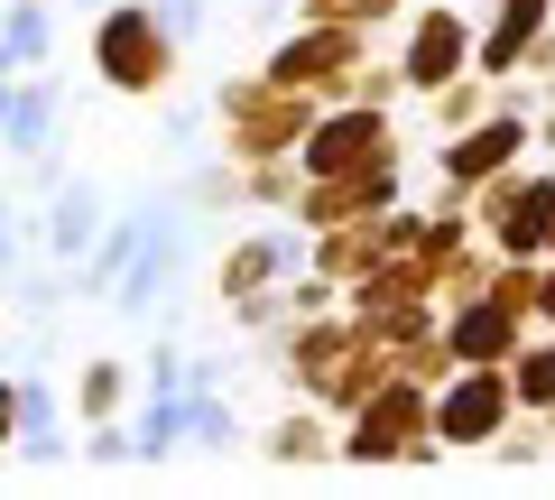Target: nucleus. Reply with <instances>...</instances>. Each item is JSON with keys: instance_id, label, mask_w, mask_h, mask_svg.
Listing matches in <instances>:
<instances>
[{"instance_id": "obj_3", "label": "nucleus", "mask_w": 555, "mask_h": 500, "mask_svg": "<svg viewBox=\"0 0 555 500\" xmlns=\"http://www.w3.org/2000/svg\"><path fill=\"white\" fill-rule=\"evenodd\" d=\"M83 232H93V195L75 185V195L56 204V251H83Z\"/></svg>"}, {"instance_id": "obj_7", "label": "nucleus", "mask_w": 555, "mask_h": 500, "mask_svg": "<svg viewBox=\"0 0 555 500\" xmlns=\"http://www.w3.org/2000/svg\"><path fill=\"white\" fill-rule=\"evenodd\" d=\"M10 47H20V56H47V20H38V10H20V20H10Z\"/></svg>"}, {"instance_id": "obj_9", "label": "nucleus", "mask_w": 555, "mask_h": 500, "mask_svg": "<svg viewBox=\"0 0 555 500\" xmlns=\"http://www.w3.org/2000/svg\"><path fill=\"white\" fill-rule=\"evenodd\" d=\"M546 306H555V287H546Z\"/></svg>"}, {"instance_id": "obj_4", "label": "nucleus", "mask_w": 555, "mask_h": 500, "mask_svg": "<svg viewBox=\"0 0 555 500\" xmlns=\"http://www.w3.org/2000/svg\"><path fill=\"white\" fill-rule=\"evenodd\" d=\"M371 140H379L371 120H343V130H324V149H315V158H324V167H334V158H361Z\"/></svg>"}, {"instance_id": "obj_6", "label": "nucleus", "mask_w": 555, "mask_h": 500, "mask_svg": "<svg viewBox=\"0 0 555 500\" xmlns=\"http://www.w3.org/2000/svg\"><path fill=\"white\" fill-rule=\"evenodd\" d=\"M509 149H518V130H481V140L463 149V167H500V158H509Z\"/></svg>"}, {"instance_id": "obj_5", "label": "nucleus", "mask_w": 555, "mask_h": 500, "mask_svg": "<svg viewBox=\"0 0 555 500\" xmlns=\"http://www.w3.org/2000/svg\"><path fill=\"white\" fill-rule=\"evenodd\" d=\"M444 65H454V28H444V20H436V28H426V38H416V75L436 84V75H444Z\"/></svg>"}, {"instance_id": "obj_8", "label": "nucleus", "mask_w": 555, "mask_h": 500, "mask_svg": "<svg viewBox=\"0 0 555 500\" xmlns=\"http://www.w3.org/2000/svg\"><path fill=\"white\" fill-rule=\"evenodd\" d=\"M158 20H167V28H195V20H204V0H158Z\"/></svg>"}, {"instance_id": "obj_1", "label": "nucleus", "mask_w": 555, "mask_h": 500, "mask_svg": "<svg viewBox=\"0 0 555 500\" xmlns=\"http://www.w3.org/2000/svg\"><path fill=\"white\" fill-rule=\"evenodd\" d=\"M491 418H500V389H481V381L454 389V408H444V426H454V436H481Z\"/></svg>"}, {"instance_id": "obj_2", "label": "nucleus", "mask_w": 555, "mask_h": 500, "mask_svg": "<svg viewBox=\"0 0 555 500\" xmlns=\"http://www.w3.org/2000/svg\"><path fill=\"white\" fill-rule=\"evenodd\" d=\"M0 120H10V140H20V149H28V140H47V120H56V93H20Z\"/></svg>"}]
</instances>
